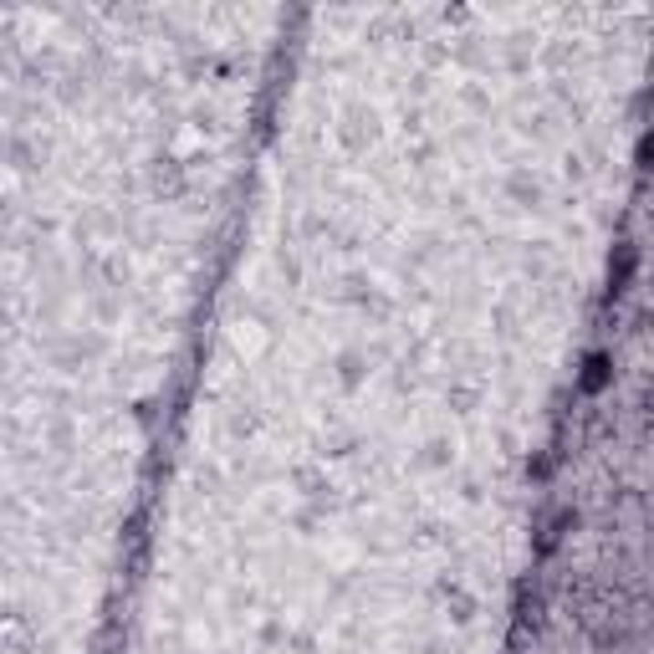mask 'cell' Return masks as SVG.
Wrapping results in <instances>:
<instances>
[{
    "instance_id": "cell-2",
    "label": "cell",
    "mask_w": 654,
    "mask_h": 654,
    "mask_svg": "<svg viewBox=\"0 0 654 654\" xmlns=\"http://www.w3.org/2000/svg\"><path fill=\"white\" fill-rule=\"evenodd\" d=\"M634 266H639V251H634V245H618L614 261H608V286H614V292H624L628 276H634Z\"/></svg>"
},
{
    "instance_id": "cell-1",
    "label": "cell",
    "mask_w": 654,
    "mask_h": 654,
    "mask_svg": "<svg viewBox=\"0 0 654 654\" xmlns=\"http://www.w3.org/2000/svg\"><path fill=\"white\" fill-rule=\"evenodd\" d=\"M608 379H614V358H608V353H588V358H583V373H577V389H583V394H603Z\"/></svg>"
}]
</instances>
